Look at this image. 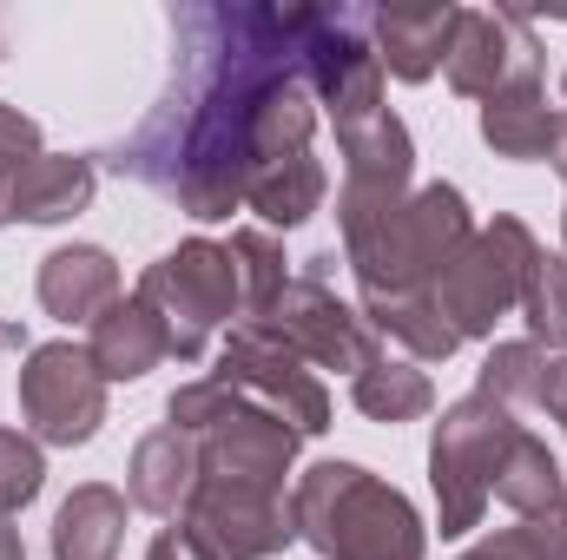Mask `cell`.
Instances as JSON below:
<instances>
[{
    "label": "cell",
    "instance_id": "obj_1",
    "mask_svg": "<svg viewBox=\"0 0 567 560\" xmlns=\"http://www.w3.org/2000/svg\"><path fill=\"white\" fill-rule=\"evenodd\" d=\"M172 33V86L113 165L212 225L245 205L251 172L310 152L317 100L303 86V7H178Z\"/></svg>",
    "mask_w": 567,
    "mask_h": 560
},
{
    "label": "cell",
    "instance_id": "obj_2",
    "mask_svg": "<svg viewBox=\"0 0 567 560\" xmlns=\"http://www.w3.org/2000/svg\"><path fill=\"white\" fill-rule=\"evenodd\" d=\"M290 521L323 560H423L429 528L396 495L357 462H317L290 488Z\"/></svg>",
    "mask_w": 567,
    "mask_h": 560
},
{
    "label": "cell",
    "instance_id": "obj_3",
    "mask_svg": "<svg viewBox=\"0 0 567 560\" xmlns=\"http://www.w3.org/2000/svg\"><path fill=\"white\" fill-rule=\"evenodd\" d=\"M468 238H475L468 198L455 185H423L396 211L343 225V258L363 297H410V290H435V278L455 265Z\"/></svg>",
    "mask_w": 567,
    "mask_h": 560
},
{
    "label": "cell",
    "instance_id": "obj_4",
    "mask_svg": "<svg viewBox=\"0 0 567 560\" xmlns=\"http://www.w3.org/2000/svg\"><path fill=\"white\" fill-rule=\"evenodd\" d=\"M165 422L198 442V462H205L212 481H251V488H278V495H284L290 462H297V442H303L290 422L258 409L238 390H225L218 376L172 390Z\"/></svg>",
    "mask_w": 567,
    "mask_h": 560
},
{
    "label": "cell",
    "instance_id": "obj_5",
    "mask_svg": "<svg viewBox=\"0 0 567 560\" xmlns=\"http://www.w3.org/2000/svg\"><path fill=\"white\" fill-rule=\"evenodd\" d=\"M508 435H515V416L488 396H462L455 409H442L435 435H429V481H435V515H442L449 541L482 528V508L495 501V468H502Z\"/></svg>",
    "mask_w": 567,
    "mask_h": 560
},
{
    "label": "cell",
    "instance_id": "obj_6",
    "mask_svg": "<svg viewBox=\"0 0 567 560\" xmlns=\"http://www.w3.org/2000/svg\"><path fill=\"white\" fill-rule=\"evenodd\" d=\"M140 297L158 310V323H165L178 363H198L205 343H212V330L231 323V310H245V297H238V265H231V251L212 245V238H185L178 251H165V258L140 278Z\"/></svg>",
    "mask_w": 567,
    "mask_h": 560
},
{
    "label": "cell",
    "instance_id": "obj_7",
    "mask_svg": "<svg viewBox=\"0 0 567 560\" xmlns=\"http://www.w3.org/2000/svg\"><path fill=\"white\" fill-rule=\"evenodd\" d=\"M535 231L522 218H495L488 231H475L455 265L435 278V310L455 336H495V323L522 303V278L535 258Z\"/></svg>",
    "mask_w": 567,
    "mask_h": 560
},
{
    "label": "cell",
    "instance_id": "obj_8",
    "mask_svg": "<svg viewBox=\"0 0 567 560\" xmlns=\"http://www.w3.org/2000/svg\"><path fill=\"white\" fill-rule=\"evenodd\" d=\"M303 86L330 106L337 133L383 113V66L370 46V7H303Z\"/></svg>",
    "mask_w": 567,
    "mask_h": 560
},
{
    "label": "cell",
    "instance_id": "obj_9",
    "mask_svg": "<svg viewBox=\"0 0 567 560\" xmlns=\"http://www.w3.org/2000/svg\"><path fill=\"white\" fill-rule=\"evenodd\" d=\"M330 265H337V258H310L297 278L284 283L278 310H271L265 323L278 330L303 363L363 376L370 363H383V336L363 323V310H357V303H343V297L330 290Z\"/></svg>",
    "mask_w": 567,
    "mask_h": 560
},
{
    "label": "cell",
    "instance_id": "obj_10",
    "mask_svg": "<svg viewBox=\"0 0 567 560\" xmlns=\"http://www.w3.org/2000/svg\"><path fill=\"white\" fill-rule=\"evenodd\" d=\"M218 383L251 396L258 409H271L278 422H290L297 435H323L330 428V396L323 383L303 370V356L284 343L271 323H238L218 350Z\"/></svg>",
    "mask_w": 567,
    "mask_h": 560
},
{
    "label": "cell",
    "instance_id": "obj_11",
    "mask_svg": "<svg viewBox=\"0 0 567 560\" xmlns=\"http://www.w3.org/2000/svg\"><path fill=\"white\" fill-rule=\"evenodd\" d=\"M20 416L40 442L80 448L106 422V376L93 370L80 343H40L20 363Z\"/></svg>",
    "mask_w": 567,
    "mask_h": 560
},
{
    "label": "cell",
    "instance_id": "obj_12",
    "mask_svg": "<svg viewBox=\"0 0 567 560\" xmlns=\"http://www.w3.org/2000/svg\"><path fill=\"white\" fill-rule=\"evenodd\" d=\"M185 528H198L218 560H271L297 541V521L284 508L278 488H251V481H198Z\"/></svg>",
    "mask_w": 567,
    "mask_h": 560
},
{
    "label": "cell",
    "instance_id": "obj_13",
    "mask_svg": "<svg viewBox=\"0 0 567 560\" xmlns=\"http://www.w3.org/2000/svg\"><path fill=\"white\" fill-rule=\"evenodd\" d=\"M337 152H343V191H337V225H363L377 211H396L410 198V172H416V145H410V126L383 106L377 120L337 133Z\"/></svg>",
    "mask_w": 567,
    "mask_h": 560
},
{
    "label": "cell",
    "instance_id": "obj_14",
    "mask_svg": "<svg viewBox=\"0 0 567 560\" xmlns=\"http://www.w3.org/2000/svg\"><path fill=\"white\" fill-rule=\"evenodd\" d=\"M449 86L468 93V100H488L495 86L522 80V73H542V46L528 33L522 13H482V7H462L455 20V40H449Z\"/></svg>",
    "mask_w": 567,
    "mask_h": 560
},
{
    "label": "cell",
    "instance_id": "obj_15",
    "mask_svg": "<svg viewBox=\"0 0 567 560\" xmlns=\"http://www.w3.org/2000/svg\"><path fill=\"white\" fill-rule=\"evenodd\" d=\"M198 481H205L198 442L185 428H172V422L152 428L140 448H133V462H126V501L145 508V515H158V521H185Z\"/></svg>",
    "mask_w": 567,
    "mask_h": 560
},
{
    "label": "cell",
    "instance_id": "obj_16",
    "mask_svg": "<svg viewBox=\"0 0 567 560\" xmlns=\"http://www.w3.org/2000/svg\"><path fill=\"white\" fill-rule=\"evenodd\" d=\"M462 7H370V46L390 80H429L449 60Z\"/></svg>",
    "mask_w": 567,
    "mask_h": 560
},
{
    "label": "cell",
    "instance_id": "obj_17",
    "mask_svg": "<svg viewBox=\"0 0 567 560\" xmlns=\"http://www.w3.org/2000/svg\"><path fill=\"white\" fill-rule=\"evenodd\" d=\"M120 303V265L100 245H60L40 258V310L53 323H100Z\"/></svg>",
    "mask_w": 567,
    "mask_h": 560
},
{
    "label": "cell",
    "instance_id": "obj_18",
    "mask_svg": "<svg viewBox=\"0 0 567 560\" xmlns=\"http://www.w3.org/2000/svg\"><path fill=\"white\" fill-rule=\"evenodd\" d=\"M86 356H93V370H100L106 383H140L145 370H158V363L172 356V336H165V323H158V310H152L145 297H120V303L93 323Z\"/></svg>",
    "mask_w": 567,
    "mask_h": 560
},
{
    "label": "cell",
    "instance_id": "obj_19",
    "mask_svg": "<svg viewBox=\"0 0 567 560\" xmlns=\"http://www.w3.org/2000/svg\"><path fill=\"white\" fill-rule=\"evenodd\" d=\"M555 120L561 113L548 106L542 73H522V80H508L482 100V139L495 145V158H548Z\"/></svg>",
    "mask_w": 567,
    "mask_h": 560
},
{
    "label": "cell",
    "instance_id": "obj_20",
    "mask_svg": "<svg viewBox=\"0 0 567 560\" xmlns=\"http://www.w3.org/2000/svg\"><path fill=\"white\" fill-rule=\"evenodd\" d=\"M126 548V495L106 481H86L53 515V560H120Z\"/></svg>",
    "mask_w": 567,
    "mask_h": 560
},
{
    "label": "cell",
    "instance_id": "obj_21",
    "mask_svg": "<svg viewBox=\"0 0 567 560\" xmlns=\"http://www.w3.org/2000/svg\"><path fill=\"white\" fill-rule=\"evenodd\" d=\"M93 185H100L93 158H80V152H40L20 172V185H13V218H27V225H66V218H80L93 205Z\"/></svg>",
    "mask_w": 567,
    "mask_h": 560
},
{
    "label": "cell",
    "instance_id": "obj_22",
    "mask_svg": "<svg viewBox=\"0 0 567 560\" xmlns=\"http://www.w3.org/2000/svg\"><path fill=\"white\" fill-rule=\"evenodd\" d=\"M323 191H330L323 165H317L310 152H290V158H278V165L251 172V185H245V205H251L265 225L297 231L303 218H317V211H323Z\"/></svg>",
    "mask_w": 567,
    "mask_h": 560
},
{
    "label": "cell",
    "instance_id": "obj_23",
    "mask_svg": "<svg viewBox=\"0 0 567 560\" xmlns=\"http://www.w3.org/2000/svg\"><path fill=\"white\" fill-rule=\"evenodd\" d=\"M363 323H370L377 336L403 343V350H410V363H442V356H455V343H462V336L442 323L435 290H410V297H363Z\"/></svg>",
    "mask_w": 567,
    "mask_h": 560
},
{
    "label": "cell",
    "instance_id": "obj_24",
    "mask_svg": "<svg viewBox=\"0 0 567 560\" xmlns=\"http://www.w3.org/2000/svg\"><path fill=\"white\" fill-rule=\"evenodd\" d=\"M561 488H567V475H561V462L548 455V442L515 428L508 448H502V468H495V501L515 508L522 521H535V515H548L561 501Z\"/></svg>",
    "mask_w": 567,
    "mask_h": 560
},
{
    "label": "cell",
    "instance_id": "obj_25",
    "mask_svg": "<svg viewBox=\"0 0 567 560\" xmlns=\"http://www.w3.org/2000/svg\"><path fill=\"white\" fill-rule=\"evenodd\" d=\"M350 403L370 422H390V428H396V422H416V416L435 409V383H429L416 363H390V356H383V363H370V370L350 383Z\"/></svg>",
    "mask_w": 567,
    "mask_h": 560
},
{
    "label": "cell",
    "instance_id": "obj_26",
    "mask_svg": "<svg viewBox=\"0 0 567 560\" xmlns=\"http://www.w3.org/2000/svg\"><path fill=\"white\" fill-rule=\"evenodd\" d=\"M231 265H238V297H245V323H265L284 297V245L271 231H231Z\"/></svg>",
    "mask_w": 567,
    "mask_h": 560
},
{
    "label": "cell",
    "instance_id": "obj_27",
    "mask_svg": "<svg viewBox=\"0 0 567 560\" xmlns=\"http://www.w3.org/2000/svg\"><path fill=\"white\" fill-rule=\"evenodd\" d=\"M515 310L528 317V343H542V350H567V258L535 251Z\"/></svg>",
    "mask_w": 567,
    "mask_h": 560
},
{
    "label": "cell",
    "instance_id": "obj_28",
    "mask_svg": "<svg viewBox=\"0 0 567 560\" xmlns=\"http://www.w3.org/2000/svg\"><path fill=\"white\" fill-rule=\"evenodd\" d=\"M542 376H548V350L542 343H495L488 356H482V383H475V396H488V403H502V409H515V403H542Z\"/></svg>",
    "mask_w": 567,
    "mask_h": 560
},
{
    "label": "cell",
    "instance_id": "obj_29",
    "mask_svg": "<svg viewBox=\"0 0 567 560\" xmlns=\"http://www.w3.org/2000/svg\"><path fill=\"white\" fill-rule=\"evenodd\" d=\"M47 481V462H40V442L20 435V428H0V515H20Z\"/></svg>",
    "mask_w": 567,
    "mask_h": 560
},
{
    "label": "cell",
    "instance_id": "obj_30",
    "mask_svg": "<svg viewBox=\"0 0 567 560\" xmlns=\"http://www.w3.org/2000/svg\"><path fill=\"white\" fill-rule=\"evenodd\" d=\"M40 158V126L20 113V106H7L0 100V225L13 218V185H20V172Z\"/></svg>",
    "mask_w": 567,
    "mask_h": 560
},
{
    "label": "cell",
    "instance_id": "obj_31",
    "mask_svg": "<svg viewBox=\"0 0 567 560\" xmlns=\"http://www.w3.org/2000/svg\"><path fill=\"white\" fill-rule=\"evenodd\" d=\"M145 560H218V554H212V541H205L198 528H185V521H178V528H165V535L152 541V554H145Z\"/></svg>",
    "mask_w": 567,
    "mask_h": 560
},
{
    "label": "cell",
    "instance_id": "obj_32",
    "mask_svg": "<svg viewBox=\"0 0 567 560\" xmlns=\"http://www.w3.org/2000/svg\"><path fill=\"white\" fill-rule=\"evenodd\" d=\"M528 528V541H535V554L542 560H567V508L555 501L548 515H535V521H522Z\"/></svg>",
    "mask_w": 567,
    "mask_h": 560
},
{
    "label": "cell",
    "instance_id": "obj_33",
    "mask_svg": "<svg viewBox=\"0 0 567 560\" xmlns=\"http://www.w3.org/2000/svg\"><path fill=\"white\" fill-rule=\"evenodd\" d=\"M462 560H542L535 554V541H528V528H502V535H488V541H475Z\"/></svg>",
    "mask_w": 567,
    "mask_h": 560
},
{
    "label": "cell",
    "instance_id": "obj_34",
    "mask_svg": "<svg viewBox=\"0 0 567 560\" xmlns=\"http://www.w3.org/2000/svg\"><path fill=\"white\" fill-rule=\"evenodd\" d=\"M535 409H548L567 428V356H548V376H542V403Z\"/></svg>",
    "mask_w": 567,
    "mask_h": 560
},
{
    "label": "cell",
    "instance_id": "obj_35",
    "mask_svg": "<svg viewBox=\"0 0 567 560\" xmlns=\"http://www.w3.org/2000/svg\"><path fill=\"white\" fill-rule=\"evenodd\" d=\"M548 165L561 172V185H567V113L555 120V139H548Z\"/></svg>",
    "mask_w": 567,
    "mask_h": 560
},
{
    "label": "cell",
    "instance_id": "obj_36",
    "mask_svg": "<svg viewBox=\"0 0 567 560\" xmlns=\"http://www.w3.org/2000/svg\"><path fill=\"white\" fill-rule=\"evenodd\" d=\"M0 560H27V548H20V528H7V515H0Z\"/></svg>",
    "mask_w": 567,
    "mask_h": 560
},
{
    "label": "cell",
    "instance_id": "obj_37",
    "mask_svg": "<svg viewBox=\"0 0 567 560\" xmlns=\"http://www.w3.org/2000/svg\"><path fill=\"white\" fill-rule=\"evenodd\" d=\"M561 245H567V211H561Z\"/></svg>",
    "mask_w": 567,
    "mask_h": 560
},
{
    "label": "cell",
    "instance_id": "obj_38",
    "mask_svg": "<svg viewBox=\"0 0 567 560\" xmlns=\"http://www.w3.org/2000/svg\"><path fill=\"white\" fill-rule=\"evenodd\" d=\"M0 53H7V33H0Z\"/></svg>",
    "mask_w": 567,
    "mask_h": 560
},
{
    "label": "cell",
    "instance_id": "obj_39",
    "mask_svg": "<svg viewBox=\"0 0 567 560\" xmlns=\"http://www.w3.org/2000/svg\"><path fill=\"white\" fill-rule=\"evenodd\" d=\"M561 508H567V488H561Z\"/></svg>",
    "mask_w": 567,
    "mask_h": 560
},
{
    "label": "cell",
    "instance_id": "obj_40",
    "mask_svg": "<svg viewBox=\"0 0 567 560\" xmlns=\"http://www.w3.org/2000/svg\"><path fill=\"white\" fill-rule=\"evenodd\" d=\"M561 93H567V80H561Z\"/></svg>",
    "mask_w": 567,
    "mask_h": 560
}]
</instances>
